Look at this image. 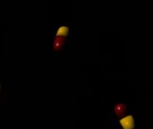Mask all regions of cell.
Returning <instances> with one entry per match:
<instances>
[{
    "label": "cell",
    "instance_id": "obj_1",
    "mask_svg": "<svg viewBox=\"0 0 153 129\" xmlns=\"http://www.w3.org/2000/svg\"><path fill=\"white\" fill-rule=\"evenodd\" d=\"M120 124H121V125H122V127L123 129H133V127L135 125L133 117L131 116V115L122 118L120 120Z\"/></svg>",
    "mask_w": 153,
    "mask_h": 129
},
{
    "label": "cell",
    "instance_id": "obj_2",
    "mask_svg": "<svg viewBox=\"0 0 153 129\" xmlns=\"http://www.w3.org/2000/svg\"><path fill=\"white\" fill-rule=\"evenodd\" d=\"M68 34V28L67 26H61L59 28L57 32V37L59 38H64Z\"/></svg>",
    "mask_w": 153,
    "mask_h": 129
},
{
    "label": "cell",
    "instance_id": "obj_3",
    "mask_svg": "<svg viewBox=\"0 0 153 129\" xmlns=\"http://www.w3.org/2000/svg\"><path fill=\"white\" fill-rule=\"evenodd\" d=\"M114 111L118 116H121L125 112V106L123 104H117L114 108Z\"/></svg>",
    "mask_w": 153,
    "mask_h": 129
},
{
    "label": "cell",
    "instance_id": "obj_4",
    "mask_svg": "<svg viewBox=\"0 0 153 129\" xmlns=\"http://www.w3.org/2000/svg\"><path fill=\"white\" fill-rule=\"evenodd\" d=\"M62 43H63V39H62V38H59V37H57V38L55 39L54 44H53L54 49H56V50L59 49L60 47H61V45H62Z\"/></svg>",
    "mask_w": 153,
    "mask_h": 129
}]
</instances>
